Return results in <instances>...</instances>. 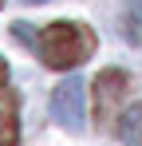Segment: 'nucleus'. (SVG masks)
Segmentation results:
<instances>
[{"label":"nucleus","instance_id":"f257e3e1","mask_svg":"<svg viewBox=\"0 0 142 146\" xmlns=\"http://www.w3.org/2000/svg\"><path fill=\"white\" fill-rule=\"evenodd\" d=\"M16 36L28 40L32 48L40 51V59H44L47 67H55V71H67V67H79L87 55H95L99 48V40H95V32L87 24H79V20H59V24H47L40 32H28L24 24H16Z\"/></svg>","mask_w":142,"mask_h":146},{"label":"nucleus","instance_id":"f03ea898","mask_svg":"<svg viewBox=\"0 0 142 146\" xmlns=\"http://www.w3.org/2000/svg\"><path fill=\"white\" fill-rule=\"evenodd\" d=\"M51 119L67 130L87 126V83L79 75H67L55 91H51Z\"/></svg>","mask_w":142,"mask_h":146},{"label":"nucleus","instance_id":"7ed1b4c3","mask_svg":"<svg viewBox=\"0 0 142 146\" xmlns=\"http://www.w3.org/2000/svg\"><path fill=\"white\" fill-rule=\"evenodd\" d=\"M126 91H130V75L118 71V67H111V71H103L95 79V115H99V122L115 119V111L126 99Z\"/></svg>","mask_w":142,"mask_h":146},{"label":"nucleus","instance_id":"20e7f679","mask_svg":"<svg viewBox=\"0 0 142 146\" xmlns=\"http://www.w3.org/2000/svg\"><path fill=\"white\" fill-rule=\"evenodd\" d=\"M20 142V103L8 83H0V146Z\"/></svg>","mask_w":142,"mask_h":146},{"label":"nucleus","instance_id":"39448f33","mask_svg":"<svg viewBox=\"0 0 142 146\" xmlns=\"http://www.w3.org/2000/svg\"><path fill=\"white\" fill-rule=\"evenodd\" d=\"M118 142L122 146H142V99L118 115Z\"/></svg>","mask_w":142,"mask_h":146},{"label":"nucleus","instance_id":"423d86ee","mask_svg":"<svg viewBox=\"0 0 142 146\" xmlns=\"http://www.w3.org/2000/svg\"><path fill=\"white\" fill-rule=\"evenodd\" d=\"M122 36L130 44H142V0H126V8H122Z\"/></svg>","mask_w":142,"mask_h":146},{"label":"nucleus","instance_id":"0eeeda50","mask_svg":"<svg viewBox=\"0 0 142 146\" xmlns=\"http://www.w3.org/2000/svg\"><path fill=\"white\" fill-rule=\"evenodd\" d=\"M0 83H8V63L0 59Z\"/></svg>","mask_w":142,"mask_h":146},{"label":"nucleus","instance_id":"6e6552de","mask_svg":"<svg viewBox=\"0 0 142 146\" xmlns=\"http://www.w3.org/2000/svg\"><path fill=\"white\" fill-rule=\"evenodd\" d=\"M24 4H40V0H24Z\"/></svg>","mask_w":142,"mask_h":146},{"label":"nucleus","instance_id":"1a4fd4ad","mask_svg":"<svg viewBox=\"0 0 142 146\" xmlns=\"http://www.w3.org/2000/svg\"><path fill=\"white\" fill-rule=\"evenodd\" d=\"M0 8H4V0H0Z\"/></svg>","mask_w":142,"mask_h":146}]
</instances>
